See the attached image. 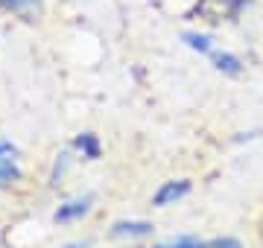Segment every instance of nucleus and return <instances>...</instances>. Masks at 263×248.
I'll return each instance as SVG.
<instances>
[{"label":"nucleus","instance_id":"obj_12","mask_svg":"<svg viewBox=\"0 0 263 248\" xmlns=\"http://www.w3.org/2000/svg\"><path fill=\"white\" fill-rule=\"evenodd\" d=\"M65 248H85L82 242H73V245H65Z\"/></svg>","mask_w":263,"mask_h":248},{"label":"nucleus","instance_id":"obj_1","mask_svg":"<svg viewBox=\"0 0 263 248\" xmlns=\"http://www.w3.org/2000/svg\"><path fill=\"white\" fill-rule=\"evenodd\" d=\"M187 193H190V184L187 181H167L158 193H155V199H152V201H155L158 208H167V204H173L176 199L187 196Z\"/></svg>","mask_w":263,"mask_h":248},{"label":"nucleus","instance_id":"obj_3","mask_svg":"<svg viewBox=\"0 0 263 248\" xmlns=\"http://www.w3.org/2000/svg\"><path fill=\"white\" fill-rule=\"evenodd\" d=\"M0 6H6V9H12L15 15H21L27 20H35L41 15V3L38 0H0Z\"/></svg>","mask_w":263,"mask_h":248},{"label":"nucleus","instance_id":"obj_11","mask_svg":"<svg viewBox=\"0 0 263 248\" xmlns=\"http://www.w3.org/2000/svg\"><path fill=\"white\" fill-rule=\"evenodd\" d=\"M12 158H15V149L9 143H0V163H12Z\"/></svg>","mask_w":263,"mask_h":248},{"label":"nucleus","instance_id":"obj_5","mask_svg":"<svg viewBox=\"0 0 263 248\" xmlns=\"http://www.w3.org/2000/svg\"><path fill=\"white\" fill-rule=\"evenodd\" d=\"M214 61H216V67H219V70H226V73H231V76H237V73H240V58H237V56L219 53Z\"/></svg>","mask_w":263,"mask_h":248},{"label":"nucleus","instance_id":"obj_6","mask_svg":"<svg viewBox=\"0 0 263 248\" xmlns=\"http://www.w3.org/2000/svg\"><path fill=\"white\" fill-rule=\"evenodd\" d=\"M76 146H79L88 158H100V143H97L94 134H82V137H76Z\"/></svg>","mask_w":263,"mask_h":248},{"label":"nucleus","instance_id":"obj_8","mask_svg":"<svg viewBox=\"0 0 263 248\" xmlns=\"http://www.w3.org/2000/svg\"><path fill=\"white\" fill-rule=\"evenodd\" d=\"M155 248H202L193 237H179V239H170V242H161Z\"/></svg>","mask_w":263,"mask_h":248},{"label":"nucleus","instance_id":"obj_2","mask_svg":"<svg viewBox=\"0 0 263 248\" xmlns=\"http://www.w3.org/2000/svg\"><path fill=\"white\" fill-rule=\"evenodd\" d=\"M91 196H82V199H73L67 201V204H62V208L56 210V222H70V219H79V216H85L88 210H91Z\"/></svg>","mask_w":263,"mask_h":248},{"label":"nucleus","instance_id":"obj_4","mask_svg":"<svg viewBox=\"0 0 263 248\" xmlns=\"http://www.w3.org/2000/svg\"><path fill=\"white\" fill-rule=\"evenodd\" d=\"M149 231V222H117L111 228V237H146Z\"/></svg>","mask_w":263,"mask_h":248},{"label":"nucleus","instance_id":"obj_10","mask_svg":"<svg viewBox=\"0 0 263 248\" xmlns=\"http://www.w3.org/2000/svg\"><path fill=\"white\" fill-rule=\"evenodd\" d=\"M202 248H243L237 239H211V242H205Z\"/></svg>","mask_w":263,"mask_h":248},{"label":"nucleus","instance_id":"obj_9","mask_svg":"<svg viewBox=\"0 0 263 248\" xmlns=\"http://www.w3.org/2000/svg\"><path fill=\"white\" fill-rule=\"evenodd\" d=\"M15 178H21L18 167H15V163H0V187L9 184V181H15Z\"/></svg>","mask_w":263,"mask_h":248},{"label":"nucleus","instance_id":"obj_7","mask_svg":"<svg viewBox=\"0 0 263 248\" xmlns=\"http://www.w3.org/2000/svg\"><path fill=\"white\" fill-rule=\"evenodd\" d=\"M184 41H187L193 50H199V53H208L211 50V38L208 35H196V32H184Z\"/></svg>","mask_w":263,"mask_h":248}]
</instances>
